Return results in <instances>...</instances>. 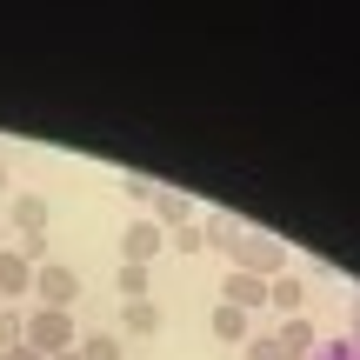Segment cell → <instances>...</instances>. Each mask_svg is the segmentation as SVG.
Instances as JSON below:
<instances>
[{
  "label": "cell",
  "mask_w": 360,
  "mask_h": 360,
  "mask_svg": "<svg viewBox=\"0 0 360 360\" xmlns=\"http://www.w3.org/2000/svg\"><path fill=\"white\" fill-rule=\"evenodd\" d=\"M214 340H227V347H247V314L220 300V307H214Z\"/></svg>",
  "instance_id": "12"
},
{
  "label": "cell",
  "mask_w": 360,
  "mask_h": 360,
  "mask_svg": "<svg viewBox=\"0 0 360 360\" xmlns=\"http://www.w3.org/2000/svg\"><path fill=\"white\" fill-rule=\"evenodd\" d=\"M53 360H80V354H53Z\"/></svg>",
  "instance_id": "20"
},
{
  "label": "cell",
  "mask_w": 360,
  "mask_h": 360,
  "mask_svg": "<svg viewBox=\"0 0 360 360\" xmlns=\"http://www.w3.org/2000/svg\"><path fill=\"white\" fill-rule=\"evenodd\" d=\"M354 340H360V334H354Z\"/></svg>",
  "instance_id": "22"
},
{
  "label": "cell",
  "mask_w": 360,
  "mask_h": 360,
  "mask_svg": "<svg viewBox=\"0 0 360 360\" xmlns=\"http://www.w3.org/2000/svg\"><path fill=\"white\" fill-rule=\"evenodd\" d=\"M147 207H154L147 220H154L160 233H174V227H187V220H193V200H187V193H174V187H154V200H147Z\"/></svg>",
  "instance_id": "6"
},
{
  "label": "cell",
  "mask_w": 360,
  "mask_h": 360,
  "mask_svg": "<svg viewBox=\"0 0 360 360\" xmlns=\"http://www.w3.org/2000/svg\"><path fill=\"white\" fill-rule=\"evenodd\" d=\"M74 354H80V360H127V354H120V334H87Z\"/></svg>",
  "instance_id": "13"
},
{
  "label": "cell",
  "mask_w": 360,
  "mask_h": 360,
  "mask_svg": "<svg viewBox=\"0 0 360 360\" xmlns=\"http://www.w3.org/2000/svg\"><path fill=\"white\" fill-rule=\"evenodd\" d=\"M174 247H180V254H200V247H207V227H193V220H187V227H174Z\"/></svg>",
  "instance_id": "17"
},
{
  "label": "cell",
  "mask_w": 360,
  "mask_h": 360,
  "mask_svg": "<svg viewBox=\"0 0 360 360\" xmlns=\"http://www.w3.org/2000/svg\"><path fill=\"white\" fill-rule=\"evenodd\" d=\"M0 187H7V167H0Z\"/></svg>",
  "instance_id": "21"
},
{
  "label": "cell",
  "mask_w": 360,
  "mask_h": 360,
  "mask_svg": "<svg viewBox=\"0 0 360 360\" xmlns=\"http://www.w3.org/2000/svg\"><path fill=\"white\" fill-rule=\"evenodd\" d=\"M227 260H233V274H254V281H281L287 274V247L274 233H247V227L227 240Z\"/></svg>",
  "instance_id": "1"
},
{
  "label": "cell",
  "mask_w": 360,
  "mask_h": 360,
  "mask_svg": "<svg viewBox=\"0 0 360 360\" xmlns=\"http://www.w3.org/2000/svg\"><path fill=\"white\" fill-rule=\"evenodd\" d=\"M114 294H120V300H147V267H127V260H120V274H114Z\"/></svg>",
  "instance_id": "15"
},
{
  "label": "cell",
  "mask_w": 360,
  "mask_h": 360,
  "mask_svg": "<svg viewBox=\"0 0 360 360\" xmlns=\"http://www.w3.org/2000/svg\"><path fill=\"white\" fill-rule=\"evenodd\" d=\"M13 347H27V314L0 307V354H13Z\"/></svg>",
  "instance_id": "14"
},
{
  "label": "cell",
  "mask_w": 360,
  "mask_h": 360,
  "mask_svg": "<svg viewBox=\"0 0 360 360\" xmlns=\"http://www.w3.org/2000/svg\"><path fill=\"white\" fill-rule=\"evenodd\" d=\"M160 247H167V233H160L154 220H134V227L120 233V260H127V267H147V260H154Z\"/></svg>",
  "instance_id": "5"
},
{
  "label": "cell",
  "mask_w": 360,
  "mask_h": 360,
  "mask_svg": "<svg viewBox=\"0 0 360 360\" xmlns=\"http://www.w3.org/2000/svg\"><path fill=\"white\" fill-rule=\"evenodd\" d=\"M34 294V260L20 247H0V300H27Z\"/></svg>",
  "instance_id": "4"
},
{
  "label": "cell",
  "mask_w": 360,
  "mask_h": 360,
  "mask_svg": "<svg viewBox=\"0 0 360 360\" xmlns=\"http://www.w3.org/2000/svg\"><path fill=\"white\" fill-rule=\"evenodd\" d=\"M27 347H34L40 360H53V354H74V347H80V327H74V314H60V307H27Z\"/></svg>",
  "instance_id": "2"
},
{
  "label": "cell",
  "mask_w": 360,
  "mask_h": 360,
  "mask_svg": "<svg viewBox=\"0 0 360 360\" xmlns=\"http://www.w3.org/2000/svg\"><path fill=\"white\" fill-rule=\"evenodd\" d=\"M0 360H40V354L34 347H13V354H0Z\"/></svg>",
  "instance_id": "19"
},
{
  "label": "cell",
  "mask_w": 360,
  "mask_h": 360,
  "mask_svg": "<svg viewBox=\"0 0 360 360\" xmlns=\"http://www.w3.org/2000/svg\"><path fill=\"white\" fill-rule=\"evenodd\" d=\"M300 300H307V287H300V274H281V281H267V307H281L287 321L300 314Z\"/></svg>",
  "instance_id": "10"
},
{
  "label": "cell",
  "mask_w": 360,
  "mask_h": 360,
  "mask_svg": "<svg viewBox=\"0 0 360 360\" xmlns=\"http://www.w3.org/2000/svg\"><path fill=\"white\" fill-rule=\"evenodd\" d=\"M120 327L127 334H160V307L154 300H120Z\"/></svg>",
  "instance_id": "11"
},
{
  "label": "cell",
  "mask_w": 360,
  "mask_h": 360,
  "mask_svg": "<svg viewBox=\"0 0 360 360\" xmlns=\"http://www.w3.org/2000/svg\"><path fill=\"white\" fill-rule=\"evenodd\" d=\"M314 360H360V340H354V334H334V340L314 347Z\"/></svg>",
  "instance_id": "16"
},
{
  "label": "cell",
  "mask_w": 360,
  "mask_h": 360,
  "mask_svg": "<svg viewBox=\"0 0 360 360\" xmlns=\"http://www.w3.org/2000/svg\"><path fill=\"white\" fill-rule=\"evenodd\" d=\"M274 340H281V354H287V360H314V347H321V334H314L307 314H294V321H287Z\"/></svg>",
  "instance_id": "7"
},
{
  "label": "cell",
  "mask_w": 360,
  "mask_h": 360,
  "mask_svg": "<svg viewBox=\"0 0 360 360\" xmlns=\"http://www.w3.org/2000/svg\"><path fill=\"white\" fill-rule=\"evenodd\" d=\"M34 300H40V307L74 314V300H80V274L67 267V260H40V267H34Z\"/></svg>",
  "instance_id": "3"
},
{
  "label": "cell",
  "mask_w": 360,
  "mask_h": 360,
  "mask_svg": "<svg viewBox=\"0 0 360 360\" xmlns=\"http://www.w3.org/2000/svg\"><path fill=\"white\" fill-rule=\"evenodd\" d=\"M220 300H227V307H267V281H254V274H227V281H220Z\"/></svg>",
  "instance_id": "9"
},
{
  "label": "cell",
  "mask_w": 360,
  "mask_h": 360,
  "mask_svg": "<svg viewBox=\"0 0 360 360\" xmlns=\"http://www.w3.org/2000/svg\"><path fill=\"white\" fill-rule=\"evenodd\" d=\"M247 360H287V354H281L274 334H254V340H247Z\"/></svg>",
  "instance_id": "18"
},
{
  "label": "cell",
  "mask_w": 360,
  "mask_h": 360,
  "mask_svg": "<svg viewBox=\"0 0 360 360\" xmlns=\"http://www.w3.org/2000/svg\"><path fill=\"white\" fill-rule=\"evenodd\" d=\"M13 227H20V240H40L47 233V193H13Z\"/></svg>",
  "instance_id": "8"
}]
</instances>
